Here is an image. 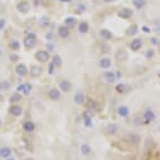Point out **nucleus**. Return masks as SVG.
<instances>
[{"mask_svg": "<svg viewBox=\"0 0 160 160\" xmlns=\"http://www.w3.org/2000/svg\"><path fill=\"white\" fill-rule=\"evenodd\" d=\"M36 44H37V36L34 33H29L24 39V46L28 49H32V48L36 47Z\"/></svg>", "mask_w": 160, "mask_h": 160, "instance_id": "1", "label": "nucleus"}, {"mask_svg": "<svg viewBox=\"0 0 160 160\" xmlns=\"http://www.w3.org/2000/svg\"><path fill=\"white\" fill-rule=\"evenodd\" d=\"M58 88H59L61 92L68 93V92H71V90H72V83L69 82L68 79H62V81L58 83Z\"/></svg>", "mask_w": 160, "mask_h": 160, "instance_id": "2", "label": "nucleus"}, {"mask_svg": "<svg viewBox=\"0 0 160 160\" xmlns=\"http://www.w3.org/2000/svg\"><path fill=\"white\" fill-rule=\"evenodd\" d=\"M142 120H144L145 124H150L155 120V112L151 109H146L144 111V115H142Z\"/></svg>", "mask_w": 160, "mask_h": 160, "instance_id": "3", "label": "nucleus"}, {"mask_svg": "<svg viewBox=\"0 0 160 160\" xmlns=\"http://www.w3.org/2000/svg\"><path fill=\"white\" fill-rule=\"evenodd\" d=\"M36 59L39 61L40 63H46L49 61V53L48 51H38L36 53Z\"/></svg>", "mask_w": 160, "mask_h": 160, "instance_id": "4", "label": "nucleus"}, {"mask_svg": "<svg viewBox=\"0 0 160 160\" xmlns=\"http://www.w3.org/2000/svg\"><path fill=\"white\" fill-rule=\"evenodd\" d=\"M102 78L106 83H114L116 81V73L114 71H105L102 75Z\"/></svg>", "mask_w": 160, "mask_h": 160, "instance_id": "5", "label": "nucleus"}, {"mask_svg": "<svg viewBox=\"0 0 160 160\" xmlns=\"http://www.w3.org/2000/svg\"><path fill=\"white\" fill-rule=\"evenodd\" d=\"M15 72L19 77H25V76L29 75V69L27 68V66L24 63H19L18 66L15 67Z\"/></svg>", "mask_w": 160, "mask_h": 160, "instance_id": "6", "label": "nucleus"}, {"mask_svg": "<svg viewBox=\"0 0 160 160\" xmlns=\"http://www.w3.org/2000/svg\"><path fill=\"white\" fill-rule=\"evenodd\" d=\"M73 102H75V105H77V106L83 105V103H85V93L82 91L76 92L73 96Z\"/></svg>", "mask_w": 160, "mask_h": 160, "instance_id": "7", "label": "nucleus"}, {"mask_svg": "<svg viewBox=\"0 0 160 160\" xmlns=\"http://www.w3.org/2000/svg\"><path fill=\"white\" fill-rule=\"evenodd\" d=\"M69 34H71V28H68L66 25H62L58 28V36H59L62 39H67L69 37Z\"/></svg>", "mask_w": 160, "mask_h": 160, "instance_id": "8", "label": "nucleus"}, {"mask_svg": "<svg viewBox=\"0 0 160 160\" xmlns=\"http://www.w3.org/2000/svg\"><path fill=\"white\" fill-rule=\"evenodd\" d=\"M98 66L102 69H110L111 66H112V61H111V58H109V57H102L98 62Z\"/></svg>", "mask_w": 160, "mask_h": 160, "instance_id": "9", "label": "nucleus"}, {"mask_svg": "<svg viewBox=\"0 0 160 160\" xmlns=\"http://www.w3.org/2000/svg\"><path fill=\"white\" fill-rule=\"evenodd\" d=\"M16 9H18L19 13L27 14L30 10V4L27 1H20V3H18V5H16Z\"/></svg>", "mask_w": 160, "mask_h": 160, "instance_id": "10", "label": "nucleus"}, {"mask_svg": "<svg viewBox=\"0 0 160 160\" xmlns=\"http://www.w3.org/2000/svg\"><path fill=\"white\" fill-rule=\"evenodd\" d=\"M9 112L10 115H13V116H15V117H19L20 115L23 114V109H22V106H19V105H12L10 106V109H9Z\"/></svg>", "mask_w": 160, "mask_h": 160, "instance_id": "11", "label": "nucleus"}, {"mask_svg": "<svg viewBox=\"0 0 160 160\" xmlns=\"http://www.w3.org/2000/svg\"><path fill=\"white\" fill-rule=\"evenodd\" d=\"M48 96H49V98L52 101H58V100L61 98V91H59V88H55V87L51 88L49 92H48Z\"/></svg>", "mask_w": 160, "mask_h": 160, "instance_id": "12", "label": "nucleus"}, {"mask_svg": "<svg viewBox=\"0 0 160 160\" xmlns=\"http://www.w3.org/2000/svg\"><path fill=\"white\" fill-rule=\"evenodd\" d=\"M141 47H142V40L141 39H139V38H135V39L131 40V43H130V49L131 51L137 52V51L141 49Z\"/></svg>", "mask_w": 160, "mask_h": 160, "instance_id": "13", "label": "nucleus"}, {"mask_svg": "<svg viewBox=\"0 0 160 160\" xmlns=\"http://www.w3.org/2000/svg\"><path fill=\"white\" fill-rule=\"evenodd\" d=\"M133 14H134V12L131 9L124 8V9H121L120 12L117 13V15H119L120 18H122V19H130L131 16H133Z\"/></svg>", "mask_w": 160, "mask_h": 160, "instance_id": "14", "label": "nucleus"}, {"mask_svg": "<svg viewBox=\"0 0 160 160\" xmlns=\"http://www.w3.org/2000/svg\"><path fill=\"white\" fill-rule=\"evenodd\" d=\"M117 115H119L120 117H122V119H125V117H127L129 115H130V109L125 105H121L117 107Z\"/></svg>", "mask_w": 160, "mask_h": 160, "instance_id": "15", "label": "nucleus"}, {"mask_svg": "<svg viewBox=\"0 0 160 160\" xmlns=\"http://www.w3.org/2000/svg\"><path fill=\"white\" fill-rule=\"evenodd\" d=\"M23 130L28 134L33 133V131L36 130V124H34L33 121H25V122L23 124Z\"/></svg>", "mask_w": 160, "mask_h": 160, "instance_id": "16", "label": "nucleus"}, {"mask_svg": "<svg viewBox=\"0 0 160 160\" xmlns=\"http://www.w3.org/2000/svg\"><path fill=\"white\" fill-rule=\"evenodd\" d=\"M29 73H30V76H32V77L38 78L42 75V68L39 67V66H32V67H30V69H29Z\"/></svg>", "mask_w": 160, "mask_h": 160, "instance_id": "17", "label": "nucleus"}, {"mask_svg": "<svg viewBox=\"0 0 160 160\" xmlns=\"http://www.w3.org/2000/svg\"><path fill=\"white\" fill-rule=\"evenodd\" d=\"M79 150H81V154L82 155H90L91 154V151H92V148H91V145H88V144H86V142H83V144H81V146H79Z\"/></svg>", "mask_w": 160, "mask_h": 160, "instance_id": "18", "label": "nucleus"}, {"mask_svg": "<svg viewBox=\"0 0 160 160\" xmlns=\"http://www.w3.org/2000/svg\"><path fill=\"white\" fill-rule=\"evenodd\" d=\"M100 36H101V38H103L105 40H111L114 38L112 32L109 30V29H101L100 30Z\"/></svg>", "mask_w": 160, "mask_h": 160, "instance_id": "19", "label": "nucleus"}, {"mask_svg": "<svg viewBox=\"0 0 160 160\" xmlns=\"http://www.w3.org/2000/svg\"><path fill=\"white\" fill-rule=\"evenodd\" d=\"M88 30H90L88 23L81 22V23L78 24V33H79V34H86V33H88Z\"/></svg>", "mask_w": 160, "mask_h": 160, "instance_id": "20", "label": "nucleus"}, {"mask_svg": "<svg viewBox=\"0 0 160 160\" xmlns=\"http://www.w3.org/2000/svg\"><path fill=\"white\" fill-rule=\"evenodd\" d=\"M12 152H13L12 149L8 148V146L1 148V149H0V158H4V159L10 158V156H12Z\"/></svg>", "mask_w": 160, "mask_h": 160, "instance_id": "21", "label": "nucleus"}, {"mask_svg": "<svg viewBox=\"0 0 160 160\" xmlns=\"http://www.w3.org/2000/svg\"><path fill=\"white\" fill-rule=\"evenodd\" d=\"M83 124H85L86 127H91L92 126V117L91 115H90L88 112H83Z\"/></svg>", "mask_w": 160, "mask_h": 160, "instance_id": "22", "label": "nucleus"}, {"mask_svg": "<svg viewBox=\"0 0 160 160\" xmlns=\"http://www.w3.org/2000/svg\"><path fill=\"white\" fill-rule=\"evenodd\" d=\"M106 131L109 133L110 135H116L117 131H119V126L116 124H109L106 126Z\"/></svg>", "mask_w": 160, "mask_h": 160, "instance_id": "23", "label": "nucleus"}, {"mask_svg": "<svg viewBox=\"0 0 160 160\" xmlns=\"http://www.w3.org/2000/svg\"><path fill=\"white\" fill-rule=\"evenodd\" d=\"M133 4L137 10H141L146 5V0H133Z\"/></svg>", "mask_w": 160, "mask_h": 160, "instance_id": "24", "label": "nucleus"}, {"mask_svg": "<svg viewBox=\"0 0 160 160\" xmlns=\"http://www.w3.org/2000/svg\"><path fill=\"white\" fill-rule=\"evenodd\" d=\"M9 47H10V49L12 51H19L20 49V43H19V40H16V39H13V40H10L9 42Z\"/></svg>", "mask_w": 160, "mask_h": 160, "instance_id": "25", "label": "nucleus"}, {"mask_svg": "<svg viewBox=\"0 0 160 160\" xmlns=\"http://www.w3.org/2000/svg\"><path fill=\"white\" fill-rule=\"evenodd\" d=\"M52 63H53L55 67H62V58H61V55L59 54H54L53 55V58H52Z\"/></svg>", "mask_w": 160, "mask_h": 160, "instance_id": "26", "label": "nucleus"}, {"mask_svg": "<svg viewBox=\"0 0 160 160\" xmlns=\"http://www.w3.org/2000/svg\"><path fill=\"white\" fill-rule=\"evenodd\" d=\"M76 24V18L75 16H67L64 19V25L68 27V28H72Z\"/></svg>", "mask_w": 160, "mask_h": 160, "instance_id": "27", "label": "nucleus"}, {"mask_svg": "<svg viewBox=\"0 0 160 160\" xmlns=\"http://www.w3.org/2000/svg\"><path fill=\"white\" fill-rule=\"evenodd\" d=\"M12 87V83L9 81H0V91H8Z\"/></svg>", "mask_w": 160, "mask_h": 160, "instance_id": "28", "label": "nucleus"}, {"mask_svg": "<svg viewBox=\"0 0 160 160\" xmlns=\"http://www.w3.org/2000/svg\"><path fill=\"white\" fill-rule=\"evenodd\" d=\"M20 100H22V95H20L19 92H16V93H14V95H12V96H10V98H9V101L12 103H16V102H19Z\"/></svg>", "mask_w": 160, "mask_h": 160, "instance_id": "29", "label": "nucleus"}, {"mask_svg": "<svg viewBox=\"0 0 160 160\" xmlns=\"http://www.w3.org/2000/svg\"><path fill=\"white\" fill-rule=\"evenodd\" d=\"M32 85L30 83H28V82H25V86H24V91H23V95L24 96H29L30 93H32Z\"/></svg>", "mask_w": 160, "mask_h": 160, "instance_id": "30", "label": "nucleus"}, {"mask_svg": "<svg viewBox=\"0 0 160 160\" xmlns=\"http://www.w3.org/2000/svg\"><path fill=\"white\" fill-rule=\"evenodd\" d=\"M39 24L43 28H46V27H48L51 24V20H49V18H48V16H42L40 20H39Z\"/></svg>", "mask_w": 160, "mask_h": 160, "instance_id": "31", "label": "nucleus"}, {"mask_svg": "<svg viewBox=\"0 0 160 160\" xmlns=\"http://www.w3.org/2000/svg\"><path fill=\"white\" fill-rule=\"evenodd\" d=\"M136 33H137V27L136 25H131L130 28H129V30H127L129 36H135Z\"/></svg>", "mask_w": 160, "mask_h": 160, "instance_id": "32", "label": "nucleus"}, {"mask_svg": "<svg viewBox=\"0 0 160 160\" xmlns=\"http://www.w3.org/2000/svg\"><path fill=\"white\" fill-rule=\"evenodd\" d=\"M154 55H155V51L154 49H148L146 51V53H145V57L148 58V59H151V58H154Z\"/></svg>", "mask_w": 160, "mask_h": 160, "instance_id": "33", "label": "nucleus"}, {"mask_svg": "<svg viewBox=\"0 0 160 160\" xmlns=\"http://www.w3.org/2000/svg\"><path fill=\"white\" fill-rule=\"evenodd\" d=\"M55 68H57V67H55V66H54V64H53V63H52V62H51V64L48 66V73H49L51 76H53V75L55 73V71H54Z\"/></svg>", "mask_w": 160, "mask_h": 160, "instance_id": "34", "label": "nucleus"}, {"mask_svg": "<svg viewBox=\"0 0 160 160\" xmlns=\"http://www.w3.org/2000/svg\"><path fill=\"white\" fill-rule=\"evenodd\" d=\"M116 91L119 92V93L125 92V85H124V83H119V85L116 86Z\"/></svg>", "mask_w": 160, "mask_h": 160, "instance_id": "35", "label": "nucleus"}, {"mask_svg": "<svg viewBox=\"0 0 160 160\" xmlns=\"http://www.w3.org/2000/svg\"><path fill=\"white\" fill-rule=\"evenodd\" d=\"M76 9H77V12H78V13H83V12L86 10V5H85V4H78Z\"/></svg>", "mask_w": 160, "mask_h": 160, "instance_id": "36", "label": "nucleus"}, {"mask_svg": "<svg viewBox=\"0 0 160 160\" xmlns=\"http://www.w3.org/2000/svg\"><path fill=\"white\" fill-rule=\"evenodd\" d=\"M53 37H54V34L52 33V32H48V33L46 34V39H47L48 42H52V40H53Z\"/></svg>", "mask_w": 160, "mask_h": 160, "instance_id": "37", "label": "nucleus"}, {"mask_svg": "<svg viewBox=\"0 0 160 160\" xmlns=\"http://www.w3.org/2000/svg\"><path fill=\"white\" fill-rule=\"evenodd\" d=\"M24 86H25V83H20V85H18V87H16V91H18L19 93H23Z\"/></svg>", "mask_w": 160, "mask_h": 160, "instance_id": "38", "label": "nucleus"}, {"mask_svg": "<svg viewBox=\"0 0 160 160\" xmlns=\"http://www.w3.org/2000/svg\"><path fill=\"white\" fill-rule=\"evenodd\" d=\"M150 43L154 44V46H158V44H159V39H158L156 37H152L151 39H150Z\"/></svg>", "mask_w": 160, "mask_h": 160, "instance_id": "39", "label": "nucleus"}, {"mask_svg": "<svg viewBox=\"0 0 160 160\" xmlns=\"http://www.w3.org/2000/svg\"><path fill=\"white\" fill-rule=\"evenodd\" d=\"M54 49V46H53V43H52V42H48L47 43V51H53Z\"/></svg>", "mask_w": 160, "mask_h": 160, "instance_id": "40", "label": "nucleus"}, {"mask_svg": "<svg viewBox=\"0 0 160 160\" xmlns=\"http://www.w3.org/2000/svg\"><path fill=\"white\" fill-rule=\"evenodd\" d=\"M141 30H142V32H144V33H150V28H149V27H146V25H144V27H141Z\"/></svg>", "mask_w": 160, "mask_h": 160, "instance_id": "41", "label": "nucleus"}, {"mask_svg": "<svg viewBox=\"0 0 160 160\" xmlns=\"http://www.w3.org/2000/svg\"><path fill=\"white\" fill-rule=\"evenodd\" d=\"M10 59H12V62H16L19 59V57L16 54H10Z\"/></svg>", "mask_w": 160, "mask_h": 160, "instance_id": "42", "label": "nucleus"}, {"mask_svg": "<svg viewBox=\"0 0 160 160\" xmlns=\"http://www.w3.org/2000/svg\"><path fill=\"white\" fill-rule=\"evenodd\" d=\"M4 27H5V20L4 19H0V29H3Z\"/></svg>", "mask_w": 160, "mask_h": 160, "instance_id": "43", "label": "nucleus"}, {"mask_svg": "<svg viewBox=\"0 0 160 160\" xmlns=\"http://www.w3.org/2000/svg\"><path fill=\"white\" fill-rule=\"evenodd\" d=\"M59 1H61V3H71L72 0H59Z\"/></svg>", "mask_w": 160, "mask_h": 160, "instance_id": "44", "label": "nucleus"}, {"mask_svg": "<svg viewBox=\"0 0 160 160\" xmlns=\"http://www.w3.org/2000/svg\"><path fill=\"white\" fill-rule=\"evenodd\" d=\"M103 3H112V1H115V0H102Z\"/></svg>", "mask_w": 160, "mask_h": 160, "instance_id": "45", "label": "nucleus"}, {"mask_svg": "<svg viewBox=\"0 0 160 160\" xmlns=\"http://www.w3.org/2000/svg\"><path fill=\"white\" fill-rule=\"evenodd\" d=\"M5 160H15V159H14V158H12V156H10V158H6Z\"/></svg>", "mask_w": 160, "mask_h": 160, "instance_id": "46", "label": "nucleus"}, {"mask_svg": "<svg viewBox=\"0 0 160 160\" xmlns=\"http://www.w3.org/2000/svg\"><path fill=\"white\" fill-rule=\"evenodd\" d=\"M3 100V97H1V95H0V101H1Z\"/></svg>", "mask_w": 160, "mask_h": 160, "instance_id": "47", "label": "nucleus"}, {"mask_svg": "<svg viewBox=\"0 0 160 160\" xmlns=\"http://www.w3.org/2000/svg\"><path fill=\"white\" fill-rule=\"evenodd\" d=\"M158 47H159V48H160V40H159V44H158Z\"/></svg>", "mask_w": 160, "mask_h": 160, "instance_id": "48", "label": "nucleus"}, {"mask_svg": "<svg viewBox=\"0 0 160 160\" xmlns=\"http://www.w3.org/2000/svg\"><path fill=\"white\" fill-rule=\"evenodd\" d=\"M0 126H1V119H0Z\"/></svg>", "mask_w": 160, "mask_h": 160, "instance_id": "49", "label": "nucleus"}, {"mask_svg": "<svg viewBox=\"0 0 160 160\" xmlns=\"http://www.w3.org/2000/svg\"><path fill=\"white\" fill-rule=\"evenodd\" d=\"M159 131H160V125H159Z\"/></svg>", "mask_w": 160, "mask_h": 160, "instance_id": "50", "label": "nucleus"}, {"mask_svg": "<svg viewBox=\"0 0 160 160\" xmlns=\"http://www.w3.org/2000/svg\"><path fill=\"white\" fill-rule=\"evenodd\" d=\"M159 77H160V72H159Z\"/></svg>", "mask_w": 160, "mask_h": 160, "instance_id": "51", "label": "nucleus"}, {"mask_svg": "<svg viewBox=\"0 0 160 160\" xmlns=\"http://www.w3.org/2000/svg\"><path fill=\"white\" fill-rule=\"evenodd\" d=\"M27 160H32V159H27Z\"/></svg>", "mask_w": 160, "mask_h": 160, "instance_id": "52", "label": "nucleus"}]
</instances>
